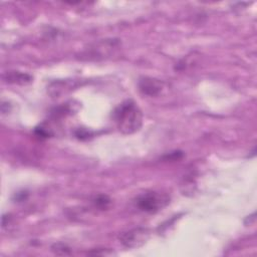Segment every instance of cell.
<instances>
[{"label":"cell","instance_id":"cell-1","mask_svg":"<svg viewBox=\"0 0 257 257\" xmlns=\"http://www.w3.org/2000/svg\"><path fill=\"white\" fill-rule=\"evenodd\" d=\"M113 118L119 132L124 135L138 132L143 124L142 111L133 100H126L119 104L113 111Z\"/></svg>","mask_w":257,"mask_h":257},{"label":"cell","instance_id":"cell-2","mask_svg":"<svg viewBox=\"0 0 257 257\" xmlns=\"http://www.w3.org/2000/svg\"><path fill=\"white\" fill-rule=\"evenodd\" d=\"M169 197L157 192H146L137 197L136 207L147 213H155L169 203Z\"/></svg>","mask_w":257,"mask_h":257},{"label":"cell","instance_id":"cell-3","mask_svg":"<svg viewBox=\"0 0 257 257\" xmlns=\"http://www.w3.org/2000/svg\"><path fill=\"white\" fill-rule=\"evenodd\" d=\"M151 232L147 228L138 227L126 232H122L118 236L119 242L126 248H138L143 246L150 238Z\"/></svg>","mask_w":257,"mask_h":257},{"label":"cell","instance_id":"cell-4","mask_svg":"<svg viewBox=\"0 0 257 257\" xmlns=\"http://www.w3.org/2000/svg\"><path fill=\"white\" fill-rule=\"evenodd\" d=\"M164 87V82L153 78V77H143L139 81V89L142 93L149 96L158 95Z\"/></svg>","mask_w":257,"mask_h":257},{"label":"cell","instance_id":"cell-5","mask_svg":"<svg viewBox=\"0 0 257 257\" xmlns=\"http://www.w3.org/2000/svg\"><path fill=\"white\" fill-rule=\"evenodd\" d=\"M3 78L5 79L6 82L9 83H17V84H26L32 80L31 75L19 71H7L4 75Z\"/></svg>","mask_w":257,"mask_h":257},{"label":"cell","instance_id":"cell-6","mask_svg":"<svg viewBox=\"0 0 257 257\" xmlns=\"http://www.w3.org/2000/svg\"><path fill=\"white\" fill-rule=\"evenodd\" d=\"M94 205L96 206V207H98V208H100V209H104V208H106L108 205H109V203H110V200L108 199V197H106V196H104V195H99V196H97L95 199H94Z\"/></svg>","mask_w":257,"mask_h":257},{"label":"cell","instance_id":"cell-7","mask_svg":"<svg viewBox=\"0 0 257 257\" xmlns=\"http://www.w3.org/2000/svg\"><path fill=\"white\" fill-rule=\"evenodd\" d=\"M51 250L54 253L61 254V255H66V254L70 253V249L68 247H66L65 245H63V244H55V245L52 246Z\"/></svg>","mask_w":257,"mask_h":257}]
</instances>
